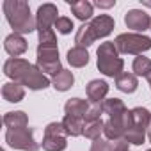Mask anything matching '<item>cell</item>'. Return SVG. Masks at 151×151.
<instances>
[{
  "mask_svg": "<svg viewBox=\"0 0 151 151\" xmlns=\"http://www.w3.org/2000/svg\"><path fill=\"white\" fill-rule=\"evenodd\" d=\"M4 73L6 77H9L13 82L22 84L23 87H29L30 91H41L50 86L48 77L34 64H30L25 59H7L4 62Z\"/></svg>",
  "mask_w": 151,
  "mask_h": 151,
  "instance_id": "cell-1",
  "label": "cell"
},
{
  "mask_svg": "<svg viewBox=\"0 0 151 151\" xmlns=\"http://www.w3.org/2000/svg\"><path fill=\"white\" fill-rule=\"evenodd\" d=\"M4 14L14 30V34H30L37 30L36 18L30 14V7L23 0H6L4 2Z\"/></svg>",
  "mask_w": 151,
  "mask_h": 151,
  "instance_id": "cell-2",
  "label": "cell"
},
{
  "mask_svg": "<svg viewBox=\"0 0 151 151\" xmlns=\"http://www.w3.org/2000/svg\"><path fill=\"white\" fill-rule=\"evenodd\" d=\"M116 27V22L112 16L109 14H100L96 18H93L91 22L84 23L78 30H77V36H75V43L80 48H87L91 46L96 39H101V37H107Z\"/></svg>",
  "mask_w": 151,
  "mask_h": 151,
  "instance_id": "cell-3",
  "label": "cell"
},
{
  "mask_svg": "<svg viewBox=\"0 0 151 151\" xmlns=\"http://www.w3.org/2000/svg\"><path fill=\"white\" fill-rule=\"evenodd\" d=\"M147 128H151V112L144 107H135L128 112V128L124 139L130 144L140 146L146 140Z\"/></svg>",
  "mask_w": 151,
  "mask_h": 151,
  "instance_id": "cell-4",
  "label": "cell"
},
{
  "mask_svg": "<svg viewBox=\"0 0 151 151\" xmlns=\"http://www.w3.org/2000/svg\"><path fill=\"white\" fill-rule=\"evenodd\" d=\"M96 53H98V62L96 64H98L100 73H103L105 77H110V78H117L123 73L124 62L119 57V52H117L114 41L101 43Z\"/></svg>",
  "mask_w": 151,
  "mask_h": 151,
  "instance_id": "cell-5",
  "label": "cell"
},
{
  "mask_svg": "<svg viewBox=\"0 0 151 151\" xmlns=\"http://www.w3.org/2000/svg\"><path fill=\"white\" fill-rule=\"evenodd\" d=\"M119 53L124 55H142V52L151 50V37L137 32H126L119 34L114 41Z\"/></svg>",
  "mask_w": 151,
  "mask_h": 151,
  "instance_id": "cell-6",
  "label": "cell"
},
{
  "mask_svg": "<svg viewBox=\"0 0 151 151\" xmlns=\"http://www.w3.org/2000/svg\"><path fill=\"white\" fill-rule=\"evenodd\" d=\"M6 142L13 149H22V151H37L39 144L34 139V128H16V130H7L6 132Z\"/></svg>",
  "mask_w": 151,
  "mask_h": 151,
  "instance_id": "cell-7",
  "label": "cell"
},
{
  "mask_svg": "<svg viewBox=\"0 0 151 151\" xmlns=\"http://www.w3.org/2000/svg\"><path fill=\"white\" fill-rule=\"evenodd\" d=\"M68 146V132L62 123H50L45 128L43 149L45 151H64Z\"/></svg>",
  "mask_w": 151,
  "mask_h": 151,
  "instance_id": "cell-8",
  "label": "cell"
},
{
  "mask_svg": "<svg viewBox=\"0 0 151 151\" xmlns=\"http://www.w3.org/2000/svg\"><path fill=\"white\" fill-rule=\"evenodd\" d=\"M36 66L43 73H50V75H57L59 71H62L60 59H59V48H37Z\"/></svg>",
  "mask_w": 151,
  "mask_h": 151,
  "instance_id": "cell-9",
  "label": "cell"
},
{
  "mask_svg": "<svg viewBox=\"0 0 151 151\" xmlns=\"http://www.w3.org/2000/svg\"><path fill=\"white\" fill-rule=\"evenodd\" d=\"M130 112V110H128ZM128 112L123 116H116V117H109L105 121V128L103 133L107 137V140H116V139H123L128 128Z\"/></svg>",
  "mask_w": 151,
  "mask_h": 151,
  "instance_id": "cell-10",
  "label": "cell"
},
{
  "mask_svg": "<svg viewBox=\"0 0 151 151\" xmlns=\"http://www.w3.org/2000/svg\"><path fill=\"white\" fill-rule=\"evenodd\" d=\"M59 11L53 4H43L37 9L36 14V25H37V32L39 30H48L52 27H55V22L59 20Z\"/></svg>",
  "mask_w": 151,
  "mask_h": 151,
  "instance_id": "cell-11",
  "label": "cell"
},
{
  "mask_svg": "<svg viewBox=\"0 0 151 151\" xmlns=\"http://www.w3.org/2000/svg\"><path fill=\"white\" fill-rule=\"evenodd\" d=\"M124 23H126L128 29L135 30L137 34L151 29V18H149V14L144 13V11H140V9H130L124 14Z\"/></svg>",
  "mask_w": 151,
  "mask_h": 151,
  "instance_id": "cell-12",
  "label": "cell"
},
{
  "mask_svg": "<svg viewBox=\"0 0 151 151\" xmlns=\"http://www.w3.org/2000/svg\"><path fill=\"white\" fill-rule=\"evenodd\" d=\"M4 48H6V52H7L11 57L18 59L20 55H23V53L27 52V41H25L23 36L13 32V34H9V36L4 39Z\"/></svg>",
  "mask_w": 151,
  "mask_h": 151,
  "instance_id": "cell-13",
  "label": "cell"
},
{
  "mask_svg": "<svg viewBox=\"0 0 151 151\" xmlns=\"http://www.w3.org/2000/svg\"><path fill=\"white\" fill-rule=\"evenodd\" d=\"M86 93L91 103H101L109 94V84L105 80H91L86 87Z\"/></svg>",
  "mask_w": 151,
  "mask_h": 151,
  "instance_id": "cell-14",
  "label": "cell"
},
{
  "mask_svg": "<svg viewBox=\"0 0 151 151\" xmlns=\"http://www.w3.org/2000/svg\"><path fill=\"white\" fill-rule=\"evenodd\" d=\"M2 98L9 103H18L25 98V89L18 82H7L2 86Z\"/></svg>",
  "mask_w": 151,
  "mask_h": 151,
  "instance_id": "cell-15",
  "label": "cell"
},
{
  "mask_svg": "<svg viewBox=\"0 0 151 151\" xmlns=\"http://www.w3.org/2000/svg\"><path fill=\"white\" fill-rule=\"evenodd\" d=\"M89 101L86 100H80V98H71L64 103V112L66 116H75V117H84L86 119V114L89 110Z\"/></svg>",
  "mask_w": 151,
  "mask_h": 151,
  "instance_id": "cell-16",
  "label": "cell"
},
{
  "mask_svg": "<svg viewBox=\"0 0 151 151\" xmlns=\"http://www.w3.org/2000/svg\"><path fill=\"white\" fill-rule=\"evenodd\" d=\"M62 126L68 132V137H80L84 135V126H86V119L84 117H75V116H64V119L60 121Z\"/></svg>",
  "mask_w": 151,
  "mask_h": 151,
  "instance_id": "cell-17",
  "label": "cell"
},
{
  "mask_svg": "<svg viewBox=\"0 0 151 151\" xmlns=\"http://www.w3.org/2000/svg\"><path fill=\"white\" fill-rule=\"evenodd\" d=\"M116 87H117L121 93H126V94L135 93L137 87H139L137 75H133V73H121L119 77L116 78Z\"/></svg>",
  "mask_w": 151,
  "mask_h": 151,
  "instance_id": "cell-18",
  "label": "cell"
},
{
  "mask_svg": "<svg viewBox=\"0 0 151 151\" xmlns=\"http://www.w3.org/2000/svg\"><path fill=\"white\" fill-rule=\"evenodd\" d=\"M73 84H75V77H73V73L69 69L59 71L57 75H53V78H52V86L55 87V91H60V93L71 89Z\"/></svg>",
  "mask_w": 151,
  "mask_h": 151,
  "instance_id": "cell-19",
  "label": "cell"
},
{
  "mask_svg": "<svg viewBox=\"0 0 151 151\" xmlns=\"http://www.w3.org/2000/svg\"><path fill=\"white\" fill-rule=\"evenodd\" d=\"M69 9L71 13L77 16L78 20L82 22H91V16H93V11H94V6L87 0H80V2H69Z\"/></svg>",
  "mask_w": 151,
  "mask_h": 151,
  "instance_id": "cell-20",
  "label": "cell"
},
{
  "mask_svg": "<svg viewBox=\"0 0 151 151\" xmlns=\"http://www.w3.org/2000/svg\"><path fill=\"white\" fill-rule=\"evenodd\" d=\"M4 124L7 126V130H16V128H25L29 126V117L23 110H16V112H7L4 116Z\"/></svg>",
  "mask_w": 151,
  "mask_h": 151,
  "instance_id": "cell-21",
  "label": "cell"
},
{
  "mask_svg": "<svg viewBox=\"0 0 151 151\" xmlns=\"http://www.w3.org/2000/svg\"><path fill=\"white\" fill-rule=\"evenodd\" d=\"M68 62L73 68H84L89 64V52L86 48L75 46V48L68 50Z\"/></svg>",
  "mask_w": 151,
  "mask_h": 151,
  "instance_id": "cell-22",
  "label": "cell"
},
{
  "mask_svg": "<svg viewBox=\"0 0 151 151\" xmlns=\"http://www.w3.org/2000/svg\"><path fill=\"white\" fill-rule=\"evenodd\" d=\"M103 114H107L109 117H116V116H123L128 112L126 105L119 100V98H110V100H103Z\"/></svg>",
  "mask_w": 151,
  "mask_h": 151,
  "instance_id": "cell-23",
  "label": "cell"
},
{
  "mask_svg": "<svg viewBox=\"0 0 151 151\" xmlns=\"http://www.w3.org/2000/svg\"><path fill=\"white\" fill-rule=\"evenodd\" d=\"M132 68H133V75H137V77H146V78H147L149 73H151V59H147V57H144V55H139V57H135Z\"/></svg>",
  "mask_w": 151,
  "mask_h": 151,
  "instance_id": "cell-24",
  "label": "cell"
},
{
  "mask_svg": "<svg viewBox=\"0 0 151 151\" xmlns=\"http://www.w3.org/2000/svg\"><path fill=\"white\" fill-rule=\"evenodd\" d=\"M103 128H105V123H103L101 119H100V121H91V123H86V126H84V135H86V139H91V140L101 139Z\"/></svg>",
  "mask_w": 151,
  "mask_h": 151,
  "instance_id": "cell-25",
  "label": "cell"
},
{
  "mask_svg": "<svg viewBox=\"0 0 151 151\" xmlns=\"http://www.w3.org/2000/svg\"><path fill=\"white\" fill-rule=\"evenodd\" d=\"M37 48H57V36L53 29L39 30V45Z\"/></svg>",
  "mask_w": 151,
  "mask_h": 151,
  "instance_id": "cell-26",
  "label": "cell"
},
{
  "mask_svg": "<svg viewBox=\"0 0 151 151\" xmlns=\"http://www.w3.org/2000/svg\"><path fill=\"white\" fill-rule=\"evenodd\" d=\"M103 103V101H101ZM101 103H91L87 114H86V123H91V121H100L101 119V114H103V105Z\"/></svg>",
  "mask_w": 151,
  "mask_h": 151,
  "instance_id": "cell-27",
  "label": "cell"
},
{
  "mask_svg": "<svg viewBox=\"0 0 151 151\" xmlns=\"http://www.w3.org/2000/svg\"><path fill=\"white\" fill-rule=\"evenodd\" d=\"M55 29H57V32H60V34H69L75 27H73V22H71V18H66V16H59V20L55 22Z\"/></svg>",
  "mask_w": 151,
  "mask_h": 151,
  "instance_id": "cell-28",
  "label": "cell"
},
{
  "mask_svg": "<svg viewBox=\"0 0 151 151\" xmlns=\"http://www.w3.org/2000/svg\"><path fill=\"white\" fill-rule=\"evenodd\" d=\"M130 142L123 137V139H116V140H109V151H130Z\"/></svg>",
  "mask_w": 151,
  "mask_h": 151,
  "instance_id": "cell-29",
  "label": "cell"
},
{
  "mask_svg": "<svg viewBox=\"0 0 151 151\" xmlns=\"http://www.w3.org/2000/svg\"><path fill=\"white\" fill-rule=\"evenodd\" d=\"M91 151H109V140H103V139H96V140H93Z\"/></svg>",
  "mask_w": 151,
  "mask_h": 151,
  "instance_id": "cell-30",
  "label": "cell"
},
{
  "mask_svg": "<svg viewBox=\"0 0 151 151\" xmlns=\"http://www.w3.org/2000/svg\"><path fill=\"white\" fill-rule=\"evenodd\" d=\"M94 6L100 7V9H110V7L116 6V0H109V2H101V0H98V2H94Z\"/></svg>",
  "mask_w": 151,
  "mask_h": 151,
  "instance_id": "cell-31",
  "label": "cell"
},
{
  "mask_svg": "<svg viewBox=\"0 0 151 151\" xmlns=\"http://www.w3.org/2000/svg\"><path fill=\"white\" fill-rule=\"evenodd\" d=\"M147 82H149V87H151V73H149V77H147Z\"/></svg>",
  "mask_w": 151,
  "mask_h": 151,
  "instance_id": "cell-32",
  "label": "cell"
},
{
  "mask_svg": "<svg viewBox=\"0 0 151 151\" xmlns=\"http://www.w3.org/2000/svg\"><path fill=\"white\" fill-rule=\"evenodd\" d=\"M147 139H149V142H151V128H149V133H147Z\"/></svg>",
  "mask_w": 151,
  "mask_h": 151,
  "instance_id": "cell-33",
  "label": "cell"
},
{
  "mask_svg": "<svg viewBox=\"0 0 151 151\" xmlns=\"http://www.w3.org/2000/svg\"><path fill=\"white\" fill-rule=\"evenodd\" d=\"M0 151H4V149H0Z\"/></svg>",
  "mask_w": 151,
  "mask_h": 151,
  "instance_id": "cell-34",
  "label": "cell"
},
{
  "mask_svg": "<svg viewBox=\"0 0 151 151\" xmlns=\"http://www.w3.org/2000/svg\"><path fill=\"white\" fill-rule=\"evenodd\" d=\"M147 151H151V149H147Z\"/></svg>",
  "mask_w": 151,
  "mask_h": 151,
  "instance_id": "cell-35",
  "label": "cell"
}]
</instances>
